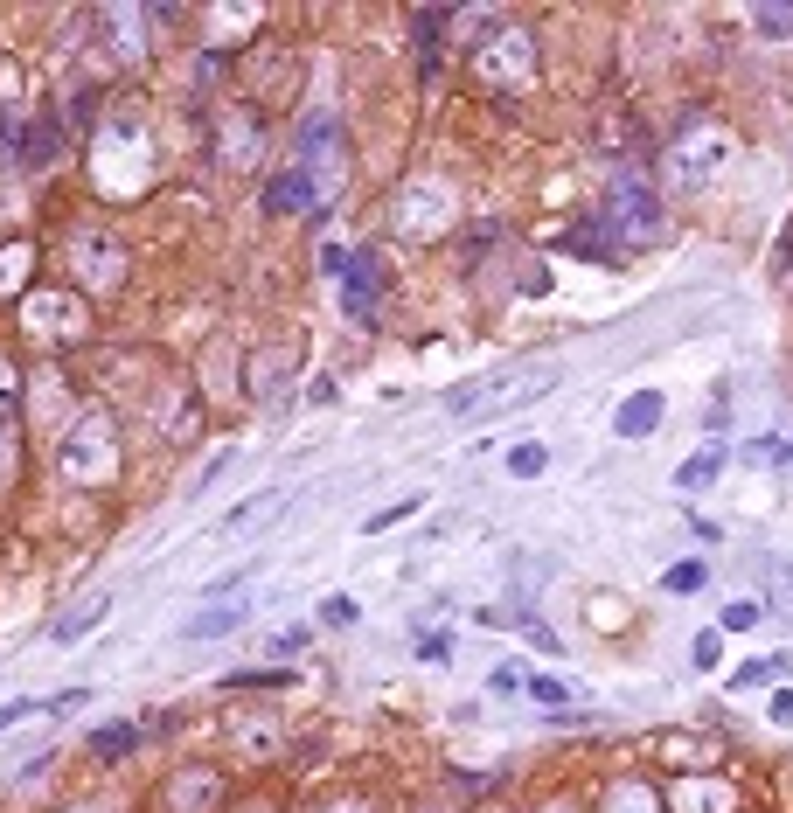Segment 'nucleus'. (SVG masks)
<instances>
[{
  "mask_svg": "<svg viewBox=\"0 0 793 813\" xmlns=\"http://www.w3.org/2000/svg\"><path fill=\"white\" fill-rule=\"evenodd\" d=\"M613 223H620L634 244H654V237H661V202H654V188L640 181V167H620V188H613Z\"/></svg>",
  "mask_w": 793,
  "mask_h": 813,
  "instance_id": "1",
  "label": "nucleus"
},
{
  "mask_svg": "<svg viewBox=\"0 0 793 813\" xmlns=\"http://www.w3.org/2000/svg\"><path fill=\"white\" fill-rule=\"evenodd\" d=\"M70 258L84 271V285H119V271H126V251L112 237H98V230H77L70 237Z\"/></svg>",
  "mask_w": 793,
  "mask_h": 813,
  "instance_id": "2",
  "label": "nucleus"
},
{
  "mask_svg": "<svg viewBox=\"0 0 793 813\" xmlns=\"http://www.w3.org/2000/svg\"><path fill=\"white\" fill-rule=\"evenodd\" d=\"M265 209L272 216H300V209H320V195H314V181H307V167L293 160L286 174H272L265 181Z\"/></svg>",
  "mask_w": 793,
  "mask_h": 813,
  "instance_id": "3",
  "label": "nucleus"
},
{
  "mask_svg": "<svg viewBox=\"0 0 793 813\" xmlns=\"http://www.w3.org/2000/svg\"><path fill=\"white\" fill-rule=\"evenodd\" d=\"M376 285H383V278H376V258H369V251H362V258H348V271H341V306H348L355 320H362V313H376Z\"/></svg>",
  "mask_w": 793,
  "mask_h": 813,
  "instance_id": "4",
  "label": "nucleus"
},
{
  "mask_svg": "<svg viewBox=\"0 0 793 813\" xmlns=\"http://www.w3.org/2000/svg\"><path fill=\"white\" fill-rule=\"evenodd\" d=\"M654 424H661V390H640V397H627V404H620V417H613V431H620V438H647Z\"/></svg>",
  "mask_w": 793,
  "mask_h": 813,
  "instance_id": "5",
  "label": "nucleus"
},
{
  "mask_svg": "<svg viewBox=\"0 0 793 813\" xmlns=\"http://www.w3.org/2000/svg\"><path fill=\"white\" fill-rule=\"evenodd\" d=\"M251 612L244 605H209V612H195L188 626H181V640H216V633H237Z\"/></svg>",
  "mask_w": 793,
  "mask_h": 813,
  "instance_id": "6",
  "label": "nucleus"
},
{
  "mask_svg": "<svg viewBox=\"0 0 793 813\" xmlns=\"http://www.w3.org/2000/svg\"><path fill=\"white\" fill-rule=\"evenodd\" d=\"M98 619H105V598H84V605H77L70 619H56V647H63V640H84V633H91Z\"/></svg>",
  "mask_w": 793,
  "mask_h": 813,
  "instance_id": "7",
  "label": "nucleus"
},
{
  "mask_svg": "<svg viewBox=\"0 0 793 813\" xmlns=\"http://www.w3.org/2000/svg\"><path fill=\"white\" fill-rule=\"evenodd\" d=\"M773 675H787V654H766V661L738 668V675H731V688H759V681H773Z\"/></svg>",
  "mask_w": 793,
  "mask_h": 813,
  "instance_id": "8",
  "label": "nucleus"
},
{
  "mask_svg": "<svg viewBox=\"0 0 793 813\" xmlns=\"http://www.w3.org/2000/svg\"><path fill=\"white\" fill-rule=\"evenodd\" d=\"M320 619H327V626H355V619H362V605H355L348 591H334V598H320Z\"/></svg>",
  "mask_w": 793,
  "mask_h": 813,
  "instance_id": "9",
  "label": "nucleus"
},
{
  "mask_svg": "<svg viewBox=\"0 0 793 813\" xmlns=\"http://www.w3.org/2000/svg\"><path fill=\"white\" fill-rule=\"evenodd\" d=\"M272 508H279V494H258V501L230 508V522H223V529H251V522H258V515H272Z\"/></svg>",
  "mask_w": 793,
  "mask_h": 813,
  "instance_id": "10",
  "label": "nucleus"
},
{
  "mask_svg": "<svg viewBox=\"0 0 793 813\" xmlns=\"http://www.w3.org/2000/svg\"><path fill=\"white\" fill-rule=\"evenodd\" d=\"M91 751H98V758H119V751H133V723H119V730H98V737H91Z\"/></svg>",
  "mask_w": 793,
  "mask_h": 813,
  "instance_id": "11",
  "label": "nucleus"
},
{
  "mask_svg": "<svg viewBox=\"0 0 793 813\" xmlns=\"http://www.w3.org/2000/svg\"><path fill=\"white\" fill-rule=\"evenodd\" d=\"M759 35H793V7H759Z\"/></svg>",
  "mask_w": 793,
  "mask_h": 813,
  "instance_id": "12",
  "label": "nucleus"
},
{
  "mask_svg": "<svg viewBox=\"0 0 793 813\" xmlns=\"http://www.w3.org/2000/svg\"><path fill=\"white\" fill-rule=\"evenodd\" d=\"M710 473H717V452H703V459H689V466L675 473V487H703Z\"/></svg>",
  "mask_w": 793,
  "mask_h": 813,
  "instance_id": "13",
  "label": "nucleus"
},
{
  "mask_svg": "<svg viewBox=\"0 0 793 813\" xmlns=\"http://www.w3.org/2000/svg\"><path fill=\"white\" fill-rule=\"evenodd\" d=\"M508 473H543V445H515L508 452Z\"/></svg>",
  "mask_w": 793,
  "mask_h": 813,
  "instance_id": "14",
  "label": "nucleus"
},
{
  "mask_svg": "<svg viewBox=\"0 0 793 813\" xmlns=\"http://www.w3.org/2000/svg\"><path fill=\"white\" fill-rule=\"evenodd\" d=\"M696 584H703V563H675L668 570V591H696Z\"/></svg>",
  "mask_w": 793,
  "mask_h": 813,
  "instance_id": "15",
  "label": "nucleus"
},
{
  "mask_svg": "<svg viewBox=\"0 0 793 813\" xmlns=\"http://www.w3.org/2000/svg\"><path fill=\"white\" fill-rule=\"evenodd\" d=\"M411 508H418V494H411V501H397V508H376V515H369V529H390V522H397V515H411Z\"/></svg>",
  "mask_w": 793,
  "mask_h": 813,
  "instance_id": "16",
  "label": "nucleus"
},
{
  "mask_svg": "<svg viewBox=\"0 0 793 813\" xmlns=\"http://www.w3.org/2000/svg\"><path fill=\"white\" fill-rule=\"evenodd\" d=\"M752 619H759V605H724V626H731V633H745Z\"/></svg>",
  "mask_w": 793,
  "mask_h": 813,
  "instance_id": "17",
  "label": "nucleus"
},
{
  "mask_svg": "<svg viewBox=\"0 0 793 813\" xmlns=\"http://www.w3.org/2000/svg\"><path fill=\"white\" fill-rule=\"evenodd\" d=\"M773 723H793V688H780V695H773Z\"/></svg>",
  "mask_w": 793,
  "mask_h": 813,
  "instance_id": "18",
  "label": "nucleus"
},
{
  "mask_svg": "<svg viewBox=\"0 0 793 813\" xmlns=\"http://www.w3.org/2000/svg\"><path fill=\"white\" fill-rule=\"evenodd\" d=\"M334 813H369V807H355V800H348V807H334Z\"/></svg>",
  "mask_w": 793,
  "mask_h": 813,
  "instance_id": "19",
  "label": "nucleus"
}]
</instances>
